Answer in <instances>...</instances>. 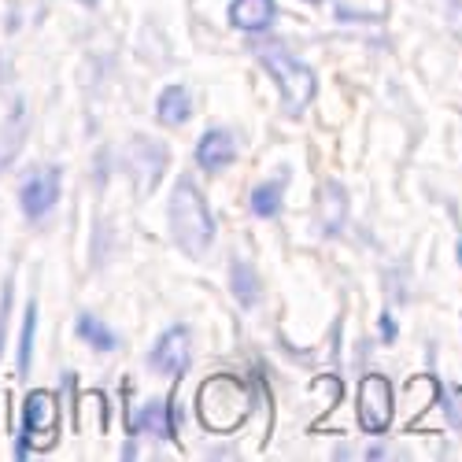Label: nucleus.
Segmentation results:
<instances>
[{
  "label": "nucleus",
  "mask_w": 462,
  "mask_h": 462,
  "mask_svg": "<svg viewBox=\"0 0 462 462\" xmlns=\"http://www.w3.org/2000/svg\"><path fill=\"white\" fill-rule=\"evenodd\" d=\"M8 311H12V282L0 292V356H5V344H8Z\"/></svg>",
  "instance_id": "nucleus-17"
},
{
  "label": "nucleus",
  "mask_w": 462,
  "mask_h": 462,
  "mask_svg": "<svg viewBox=\"0 0 462 462\" xmlns=\"http://www.w3.org/2000/svg\"><path fill=\"white\" fill-rule=\"evenodd\" d=\"M189 115H192V97H189V89H185V86H167V89L160 93V100H156V119L174 130V126H185V123H189Z\"/></svg>",
  "instance_id": "nucleus-12"
},
{
  "label": "nucleus",
  "mask_w": 462,
  "mask_h": 462,
  "mask_svg": "<svg viewBox=\"0 0 462 462\" xmlns=\"http://www.w3.org/2000/svg\"><path fill=\"white\" fill-rule=\"evenodd\" d=\"M451 19H458V23H455V26H458V30H462V5H458V0H455V5H451Z\"/></svg>",
  "instance_id": "nucleus-21"
},
{
  "label": "nucleus",
  "mask_w": 462,
  "mask_h": 462,
  "mask_svg": "<svg viewBox=\"0 0 462 462\" xmlns=\"http://www.w3.org/2000/svg\"><path fill=\"white\" fill-rule=\"evenodd\" d=\"M274 19H278L274 0H234V5H229V23H234L237 30H245V33H259Z\"/></svg>",
  "instance_id": "nucleus-10"
},
{
  "label": "nucleus",
  "mask_w": 462,
  "mask_h": 462,
  "mask_svg": "<svg viewBox=\"0 0 462 462\" xmlns=\"http://www.w3.org/2000/svg\"><path fill=\"white\" fill-rule=\"evenodd\" d=\"M381 337H384V340H396V322H393V315H381Z\"/></svg>",
  "instance_id": "nucleus-20"
},
{
  "label": "nucleus",
  "mask_w": 462,
  "mask_h": 462,
  "mask_svg": "<svg viewBox=\"0 0 462 462\" xmlns=\"http://www.w3.org/2000/svg\"><path fill=\"white\" fill-rule=\"evenodd\" d=\"M307 5H319V0H307Z\"/></svg>",
  "instance_id": "nucleus-24"
},
{
  "label": "nucleus",
  "mask_w": 462,
  "mask_h": 462,
  "mask_svg": "<svg viewBox=\"0 0 462 462\" xmlns=\"http://www.w3.org/2000/svg\"><path fill=\"white\" fill-rule=\"evenodd\" d=\"M79 5H89V8H93V5H97V0H79Z\"/></svg>",
  "instance_id": "nucleus-22"
},
{
  "label": "nucleus",
  "mask_w": 462,
  "mask_h": 462,
  "mask_svg": "<svg viewBox=\"0 0 462 462\" xmlns=\"http://www.w3.org/2000/svg\"><path fill=\"white\" fill-rule=\"evenodd\" d=\"M130 430H134V433H152V437H160V440H174L178 421H174L171 400H152V403H144V407L130 418Z\"/></svg>",
  "instance_id": "nucleus-9"
},
{
  "label": "nucleus",
  "mask_w": 462,
  "mask_h": 462,
  "mask_svg": "<svg viewBox=\"0 0 462 462\" xmlns=\"http://www.w3.org/2000/svg\"><path fill=\"white\" fill-rule=\"evenodd\" d=\"M237 160V141L229 130H208L200 141H197V163L211 174L226 171L229 163Z\"/></svg>",
  "instance_id": "nucleus-8"
},
{
  "label": "nucleus",
  "mask_w": 462,
  "mask_h": 462,
  "mask_svg": "<svg viewBox=\"0 0 462 462\" xmlns=\"http://www.w3.org/2000/svg\"><path fill=\"white\" fill-rule=\"evenodd\" d=\"M359 426L374 437L393 426V381L384 374H366L359 381Z\"/></svg>",
  "instance_id": "nucleus-6"
},
{
  "label": "nucleus",
  "mask_w": 462,
  "mask_h": 462,
  "mask_svg": "<svg viewBox=\"0 0 462 462\" xmlns=\"http://www.w3.org/2000/svg\"><path fill=\"white\" fill-rule=\"evenodd\" d=\"M192 363V337L185 326H171L160 340H156V348L148 352V366L152 370H160L163 377H181Z\"/></svg>",
  "instance_id": "nucleus-7"
},
{
  "label": "nucleus",
  "mask_w": 462,
  "mask_h": 462,
  "mask_svg": "<svg viewBox=\"0 0 462 462\" xmlns=\"http://www.w3.org/2000/svg\"><path fill=\"white\" fill-rule=\"evenodd\" d=\"M255 56H259V63H263L266 70L274 74V82H278V89H282L285 111H289V115L307 111V104L315 100V89H319L315 70L307 67V63H300L292 52L278 49V45H259Z\"/></svg>",
  "instance_id": "nucleus-3"
},
{
  "label": "nucleus",
  "mask_w": 462,
  "mask_h": 462,
  "mask_svg": "<svg viewBox=\"0 0 462 462\" xmlns=\"http://www.w3.org/2000/svg\"><path fill=\"white\" fill-rule=\"evenodd\" d=\"M197 411H200V421L211 433H234L252 411L248 384L234 374L208 377L200 384V393H197Z\"/></svg>",
  "instance_id": "nucleus-2"
},
{
  "label": "nucleus",
  "mask_w": 462,
  "mask_h": 462,
  "mask_svg": "<svg viewBox=\"0 0 462 462\" xmlns=\"http://www.w3.org/2000/svg\"><path fill=\"white\" fill-rule=\"evenodd\" d=\"M229 278H234V296H237V303L241 307H255L259 303V278H255V271L248 263H234L229 266Z\"/></svg>",
  "instance_id": "nucleus-15"
},
{
  "label": "nucleus",
  "mask_w": 462,
  "mask_h": 462,
  "mask_svg": "<svg viewBox=\"0 0 462 462\" xmlns=\"http://www.w3.org/2000/svg\"><path fill=\"white\" fill-rule=\"evenodd\" d=\"M458 263H462V241H458Z\"/></svg>",
  "instance_id": "nucleus-23"
},
{
  "label": "nucleus",
  "mask_w": 462,
  "mask_h": 462,
  "mask_svg": "<svg viewBox=\"0 0 462 462\" xmlns=\"http://www.w3.org/2000/svg\"><path fill=\"white\" fill-rule=\"evenodd\" d=\"M74 333H79L89 344V348H97V352H115V348H119V337H115V329L104 326L97 315H79V322H74Z\"/></svg>",
  "instance_id": "nucleus-13"
},
{
  "label": "nucleus",
  "mask_w": 462,
  "mask_h": 462,
  "mask_svg": "<svg viewBox=\"0 0 462 462\" xmlns=\"http://www.w3.org/2000/svg\"><path fill=\"white\" fill-rule=\"evenodd\" d=\"M56 437H60V400L49 389H33L23 400V433H19L15 455L26 458L30 448L45 451L56 444Z\"/></svg>",
  "instance_id": "nucleus-4"
},
{
  "label": "nucleus",
  "mask_w": 462,
  "mask_h": 462,
  "mask_svg": "<svg viewBox=\"0 0 462 462\" xmlns=\"http://www.w3.org/2000/svg\"><path fill=\"white\" fill-rule=\"evenodd\" d=\"M448 418H451V426L462 433V384L455 393H448Z\"/></svg>",
  "instance_id": "nucleus-18"
},
{
  "label": "nucleus",
  "mask_w": 462,
  "mask_h": 462,
  "mask_svg": "<svg viewBox=\"0 0 462 462\" xmlns=\"http://www.w3.org/2000/svg\"><path fill=\"white\" fill-rule=\"evenodd\" d=\"M60 189H63V174L60 167H37L23 178L19 185V208L30 222H42L56 204H60Z\"/></svg>",
  "instance_id": "nucleus-5"
},
{
  "label": "nucleus",
  "mask_w": 462,
  "mask_h": 462,
  "mask_svg": "<svg viewBox=\"0 0 462 462\" xmlns=\"http://www.w3.org/2000/svg\"><path fill=\"white\" fill-rule=\"evenodd\" d=\"M15 144H19L15 137H0V167H5V163L12 160V152H15Z\"/></svg>",
  "instance_id": "nucleus-19"
},
{
  "label": "nucleus",
  "mask_w": 462,
  "mask_h": 462,
  "mask_svg": "<svg viewBox=\"0 0 462 462\" xmlns=\"http://www.w3.org/2000/svg\"><path fill=\"white\" fill-rule=\"evenodd\" d=\"M33 337H37V303H26V311H23V337H19V377L30 374Z\"/></svg>",
  "instance_id": "nucleus-16"
},
{
  "label": "nucleus",
  "mask_w": 462,
  "mask_h": 462,
  "mask_svg": "<svg viewBox=\"0 0 462 462\" xmlns=\"http://www.w3.org/2000/svg\"><path fill=\"white\" fill-rule=\"evenodd\" d=\"M344 218H348V192L337 181H326L319 192V226L322 234H340Z\"/></svg>",
  "instance_id": "nucleus-11"
},
{
  "label": "nucleus",
  "mask_w": 462,
  "mask_h": 462,
  "mask_svg": "<svg viewBox=\"0 0 462 462\" xmlns=\"http://www.w3.org/2000/svg\"><path fill=\"white\" fill-rule=\"evenodd\" d=\"M167 215H171V234H174L178 248L189 252L192 259H200L215 241V218H211V208L204 200V192L197 189V181L178 178Z\"/></svg>",
  "instance_id": "nucleus-1"
},
{
  "label": "nucleus",
  "mask_w": 462,
  "mask_h": 462,
  "mask_svg": "<svg viewBox=\"0 0 462 462\" xmlns=\"http://www.w3.org/2000/svg\"><path fill=\"white\" fill-rule=\"evenodd\" d=\"M282 192H285V178H274V181H263L252 189V211L259 218H274L282 211Z\"/></svg>",
  "instance_id": "nucleus-14"
}]
</instances>
